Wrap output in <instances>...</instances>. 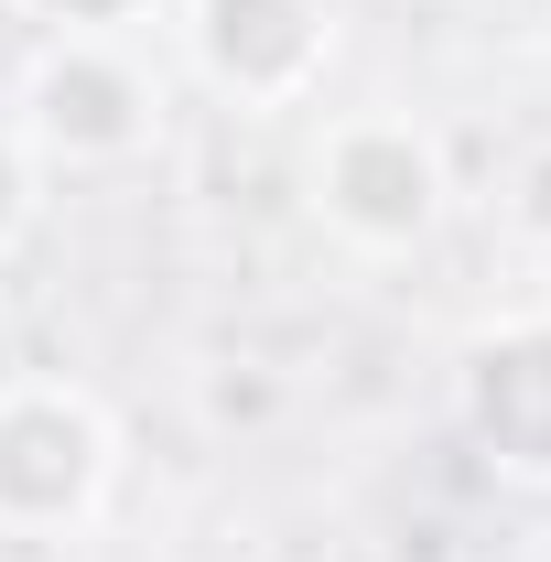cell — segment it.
Returning <instances> with one entry per match:
<instances>
[{
    "instance_id": "6da1fadb",
    "label": "cell",
    "mask_w": 551,
    "mask_h": 562,
    "mask_svg": "<svg viewBox=\"0 0 551 562\" xmlns=\"http://www.w3.org/2000/svg\"><path fill=\"white\" fill-rule=\"evenodd\" d=\"M303 195L325 216V238H346L357 260H412L454 216V162L412 109H346L303 162Z\"/></svg>"
},
{
    "instance_id": "7a4b0ae2",
    "label": "cell",
    "mask_w": 551,
    "mask_h": 562,
    "mask_svg": "<svg viewBox=\"0 0 551 562\" xmlns=\"http://www.w3.org/2000/svg\"><path fill=\"white\" fill-rule=\"evenodd\" d=\"M120 497V422L76 379H0V541H76Z\"/></svg>"
},
{
    "instance_id": "3957f363",
    "label": "cell",
    "mask_w": 551,
    "mask_h": 562,
    "mask_svg": "<svg viewBox=\"0 0 551 562\" xmlns=\"http://www.w3.org/2000/svg\"><path fill=\"white\" fill-rule=\"evenodd\" d=\"M22 151L44 162V173H120L151 151L162 131V87L140 66L131 44H87V33H44L33 55H22V87H11V109H0Z\"/></svg>"
},
{
    "instance_id": "277c9868",
    "label": "cell",
    "mask_w": 551,
    "mask_h": 562,
    "mask_svg": "<svg viewBox=\"0 0 551 562\" xmlns=\"http://www.w3.org/2000/svg\"><path fill=\"white\" fill-rule=\"evenodd\" d=\"M454 432L497 487L551 497V303L486 314L454 347Z\"/></svg>"
},
{
    "instance_id": "5b68a950",
    "label": "cell",
    "mask_w": 551,
    "mask_h": 562,
    "mask_svg": "<svg viewBox=\"0 0 551 562\" xmlns=\"http://www.w3.org/2000/svg\"><path fill=\"white\" fill-rule=\"evenodd\" d=\"M173 22L227 109H303L336 66V0H184Z\"/></svg>"
},
{
    "instance_id": "8992f818",
    "label": "cell",
    "mask_w": 551,
    "mask_h": 562,
    "mask_svg": "<svg viewBox=\"0 0 551 562\" xmlns=\"http://www.w3.org/2000/svg\"><path fill=\"white\" fill-rule=\"evenodd\" d=\"M497 216H508V238H519V249H541V260H551V140H530V151L508 162Z\"/></svg>"
},
{
    "instance_id": "52a82bcc",
    "label": "cell",
    "mask_w": 551,
    "mask_h": 562,
    "mask_svg": "<svg viewBox=\"0 0 551 562\" xmlns=\"http://www.w3.org/2000/svg\"><path fill=\"white\" fill-rule=\"evenodd\" d=\"M22 22H44V33H87V44H131V22H151L162 0H11Z\"/></svg>"
},
{
    "instance_id": "ba28073f",
    "label": "cell",
    "mask_w": 551,
    "mask_h": 562,
    "mask_svg": "<svg viewBox=\"0 0 551 562\" xmlns=\"http://www.w3.org/2000/svg\"><path fill=\"white\" fill-rule=\"evenodd\" d=\"M33 216H44V162L22 151V131L0 120V260L33 238Z\"/></svg>"
}]
</instances>
